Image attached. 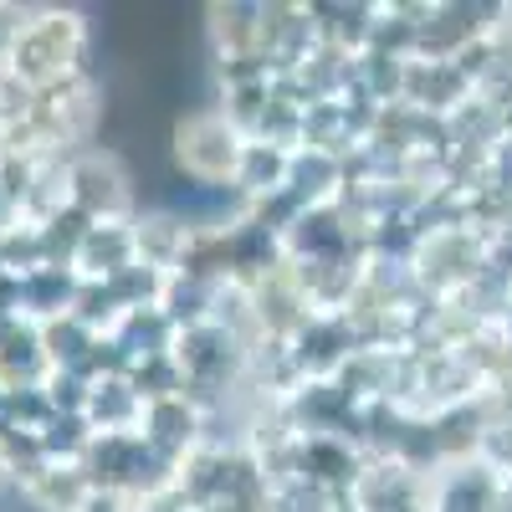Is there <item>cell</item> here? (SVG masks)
<instances>
[{
  "instance_id": "obj_1",
  "label": "cell",
  "mask_w": 512,
  "mask_h": 512,
  "mask_svg": "<svg viewBox=\"0 0 512 512\" xmlns=\"http://www.w3.org/2000/svg\"><path fill=\"white\" fill-rule=\"evenodd\" d=\"M82 52V26L77 16H41L26 21L16 31L11 47V72L21 77V88H47V82H62L72 72V57Z\"/></svg>"
},
{
  "instance_id": "obj_2",
  "label": "cell",
  "mask_w": 512,
  "mask_h": 512,
  "mask_svg": "<svg viewBox=\"0 0 512 512\" xmlns=\"http://www.w3.org/2000/svg\"><path fill=\"white\" fill-rule=\"evenodd\" d=\"M175 154L205 185H226L241 175V164L251 154V144H241L236 123H226L221 113H195L175 128Z\"/></svg>"
}]
</instances>
